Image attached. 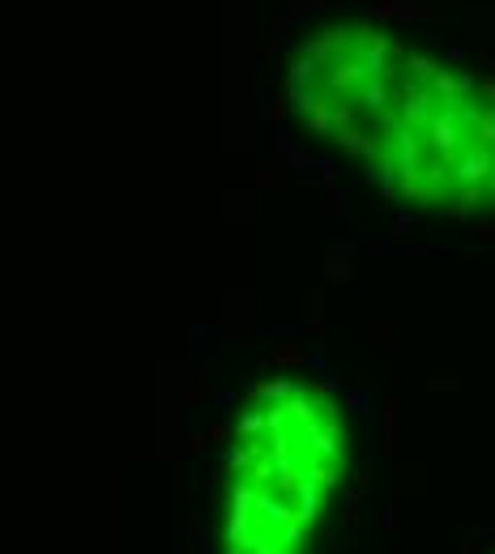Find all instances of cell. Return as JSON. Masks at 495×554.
Here are the masks:
<instances>
[{
	"instance_id": "6da1fadb",
	"label": "cell",
	"mask_w": 495,
	"mask_h": 554,
	"mask_svg": "<svg viewBox=\"0 0 495 554\" xmlns=\"http://www.w3.org/2000/svg\"><path fill=\"white\" fill-rule=\"evenodd\" d=\"M303 358H308V350H303L299 341H282V346H273V354H269L273 367H299Z\"/></svg>"
},
{
	"instance_id": "7a4b0ae2",
	"label": "cell",
	"mask_w": 495,
	"mask_h": 554,
	"mask_svg": "<svg viewBox=\"0 0 495 554\" xmlns=\"http://www.w3.org/2000/svg\"><path fill=\"white\" fill-rule=\"evenodd\" d=\"M226 435H231V427H222V422H214L209 431H201V440H205V444H222Z\"/></svg>"
},
{
	"instance_id": "3957f363",
	"label": "cell",
	"mask_w": 495,
	"mask_h": 554,
	"mask_svg": "<svg viewBox=\"0 0 495 554\" xmlns=\"http://www.w3.org/2000/svg\"><path fill=\"white\" fill-rule=\"evenodd\" d=\"M329 277H333V282H346V277H350V265H346V260H333V265H329Z\"/></svg>"
},
{
	"instance_id": "277c9868",
	"label": "cell",
	"mask_w": 495,
	"mask_h": 554,
	"mask_svg": "<svg viewBox=\"0 0 495 554\" xmlns=\"http://www.w3.org/2000/svg\"><path fill=\"white\" fill-rule=\"evenodd\" d=\"M372 341H376V346H389V329H385V324H380V329H372Z\"/></svg>"
},
{
	"instance_id": "5b68a950",
	"label": "cell",
	"mask_w": 495,
	"mask_h": 554,
	"mask_svg": "<svg viewBox=\"0 0 495 554\" xmlns=\"http://www.w3.org/2000/svg\"><path fill=\"white\" fill-rule=\"evenodd\" d=\"M205 397V388H201V380H192V388H188V401H201Z\"/></svg>"
},
{
	"instance_id": "8992f818",
	"label": "cell",
	"mask_w": 495,
	"mask_h": 554,
	"mask_svg": "<svg viewBox=\"0 0 495 554\" xmlns=\"http://www.w3.org/2000/svg\"><path fill=\"white\" fill-rule=\"evenodd\" d=\"M462 554H479V546H462Z\"/></svg>"
}]
</instances>
